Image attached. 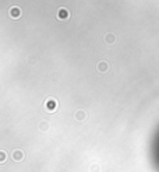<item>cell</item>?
Instances as JSON below:
<instances>
[{"instance_id": "cell-1", "label": "cell", "mask_w": 159, "mask_h": 172, "mask_svg": "<svg viewBox=\"0 0 159 172\" xmlns=\"http://www.w3.org/2000/svg\"><path fill=\"white\" fill-rule=\"evenodd\" d=\"M151 160L156 171L159 172V127L153 133L152 141H151Z\"/></svg>"}]
</instances>
